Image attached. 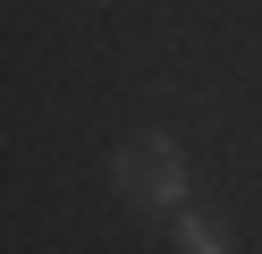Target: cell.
I'll return each mask as SVG.
<instances>
[{
	"label": "cell",
	"instance_id": "obj_1",
	"mask_svg": "<svg viewBox=\"0 0 262 254\" xmlns=\"http://www.w3.org/2000/svg\"><path fill=\"white\" fill-rule=\"evenodd\" d=\"M119 195L127 203H178V195H186V152H178L169 135L119 144Z\"/></svg>",
	"mask_w": 262,
	"mask_h": 254
},
{
	"label": "cell",
	"instance_id": "obj_2",
	"mask_svg": "<svg viewBox=\"0 0 262 254\" xmlns=\"http://www.w3.org/2000/svg\"><path fill=\"white\" fill-rule=\"evenodd\" d=\"M178 246H194V254H220V246H228V237H220V229H211V220H203V212H186V220H178Z\"/></svg>",
	"mask_w": 262,
	"mask_h": 254
}]
</instances>
